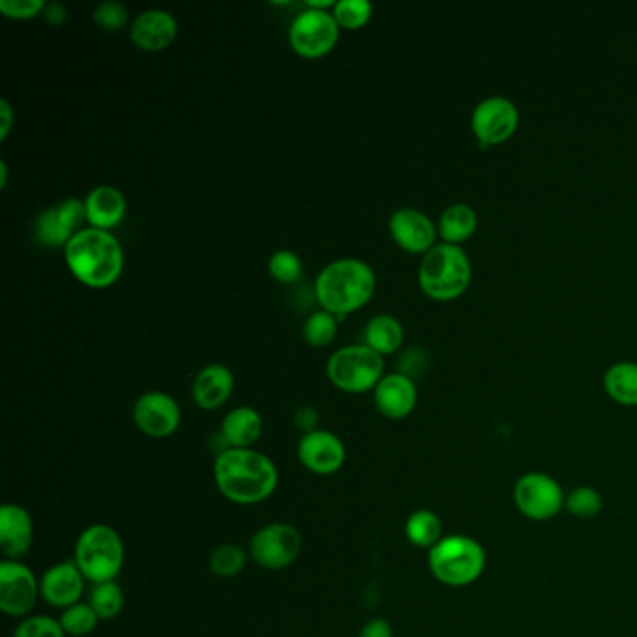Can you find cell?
Masks as SVG:
<instances>
[{"label":"cell","mask_w":637,"mask_h":637,"mask_svg":"<svg viewBox=\"0 0 637 637\" xmlns=\"http://www.w3.org/2000/svg\"><path fill=\"white\" fill-rule=\"evenodd\" d=\"M520 122V112L515 101L505 96L481 99L472 115L475 136L483 147L507 141Z\"/></svg>","instance_id":"4fadbf2b"},{"label":"cell","mask_w":637,"mask_h":637,"mask_svg":"<svg viewBox=\"0 0 637 637\" xmlns=\"http://www.w3.org/2000/svg\"><path fill=\"white\" fill-rule=\"evenodd\" d=\"M34 521L25 507L7 503L0 509V552L8 561H19L31 552Z\"/></svg>","instance_id":"e0dca14e"},{"label":"cell","mask_w":637,"mask_h":637,"mask_svg":"<svg viewBox=\"0 0 637 637\" xmlns=\"http://www.w3.org/2000/svg\"><path fill=\"white\" fill-rule=\"evenodd\" d=\"M477 212L469 204L456 203L443 209L438 228L447 244L460 246L477 230Z\"/></svg>","instance_id":"484cf974"},{"label":"cell","mask_w":637,"mask_h":637,"mask_svg":"<svg viewBox=\"0 0 637 637\" xmlns=\"http://www.w3.org/2000/svg\"><path fill=\"white\" fill-rule=\"evenodd\" d=\"M295 424L298 429L303 430V432H313V430L318 429V411L311 408V406H303L300 410L295 411Z\"/></svg>","instance_id":"f35d334b"},{"label":"cell","mask_w":637,"mask_h":637,"mask_svg":"<svg viewBox=\"0 0 637 637\" xmlns=\"http://www.w3.org/2000/svg\"><path fill=\"white\" fill-rule=\"evenodd\" d=\"M13 637H68L62 628L61 620L50 615H29L19 620Z\"/></svg>","instance_id":"e575fe53"},{"label":"cell","mask_w":637,"mask_h":637,"mask_svg":"<svg viewBox=\"0 0 637 637\" xmlns=\"http://www.w3.org/2000/svg\"><path fill=\"white\" fill-rule=\"evenodd\" d=\"M485 546L467 535H449L429 550V569L447 587H467L485 574Z\"/></svg>","instance_id":"277c9868"},{"label":"cell","mask_w":637,"mask_h":637,"mask_svg":"<svg viewBox=\"0 0 637 637\" xmlns=\"http://www.w3.org/2000/svg\"><path fill=\"white\" fill-rule=\"evenodd\" d=\"M341 25L330 10L306 7L290 23L289 40L292 50L303 56L325 55L335 47Z\"/></svg>","instance_id":"30bf717a"},{"label":"cell","mask_w":637,"mask_h":637,"mask_svg":"<svg viewBox=\"0 0 637 637\" xmlns=\"http://www.w3.org/2000/svg\"><path fill=\"white\" fill-rule=\"evenodd\" d=\"M327 378L344 392H367L384 378V359L367 344H349L335 349L327 367Z\"/></svg>","instance_id":"52a82bcc"},{"label":"cell","mask_w":637,"mask_h":637,"mask_svg":"<svg viewBox=\"0 0 637 637\" xmlns=\"http://www.w3.org/2000/svg\"><path fill=\"white\" fill-rule=\"evenodd\" d=\"M512 499L527 520L548 521L564 510L566 494L552 475L529 472L516 481Z\"/></svg>","instance_id":"9c48e42d"},{"label":"cell","mask_w":637,"mask_h":637,"mask_svg":"<svg viewBox=\"0 0 637 637\" xmlns=\"http://www.w3.org/2000/svg\"><path fill=\"white\" fill-rule=\"evenodd\" d=\"M234 391V375L230 368L219 363L204 367L195 376L191 395L198 408L203 410H217L223 404H227Z\"/></svg>","instance_id":"44dd1931"},{"label":"cell","mask_w":637,"mask_h":637,"mask_svg":"<svg viewBox=\"0 0 637 637\" xmlns=\"http://www.w3.org/2000/svg\"><path fill=\"white\" fill-rule=\"evenodd\" d=\"M376 292V273L359 258H338L322 268L314 294L320 306L332 314H348L367 305Z\"/></svg>","instance_id":"3957f363"},{"label":"cell","mask_w":637,"mask_h":637,"mask_svg":"<svg viewBox=\"0 0 637 637\" xmlns=\"http://www.w3.org/2000/svg\"><path fill=\"white\" fill-rule=\"evenodd\" d=\"M133 421L148 438L165 440L180 429L182 410L169 392L148 391L133 406Z\"/></svg>","instance_id":"5bb4252c"},{"label":"cell","mask_w":637,"mask_h":637,"mask_svg":"<svg viewBox=\"0 0 637 637\" xmlns=\"http://www.w3.org/2000/svg\"><path fill=\"white\" fill-rule=\"evenodd\" d=\"M469 282L472 262L462 247L443 241L424 252L419 266V284L432 300H454L466 292Z\"/></svg>","instance_id":"8992f818"},{"label":"cell","mask_w":637,"mask_h":637,"mask_svg":"<svg viewBox=\"0 0 637 637\" xmlns=\"http://www.w3.org/2000/svg\"><path fill=\"white\" fill-rule=\"evenodd\" d=\"M389 233L406 251L427 252L434 247L435 225L421 209H395L389 217Z\"/></svg>","instance_id":"ac0fdd59"},{"label":"cell","mask_w":637,"mask_h":637,"mask_svg":"<svg viewBox=\"0 0 637 637\" xmlns=\"http://www.w3.org/2000/svg\"><path fill=\"white\" fill-rule=\"evenodd\" d=\"M40 596V577L21 561L0 563V609L8 617L25 619L36 606Z\"/></svg>","instance_id":"8fae6325"},{"label":"cell","mask_w":637,"mask_h":637,"mask_svg":"<svg viewBox=\"0 0 637 637\" xmlns=\"http://www.w3.org/2000/svg\"><path fill=\"white\" fill-rule=\"evenodd\" d=\"M417 392L415 381L402 373H392L381 378L375 387V404L381 415L392 421L406 419L411 411L415 410Z\"/></svg>","instance_id":"ffe728a7"},{"label":"cell","mask_w":637,"mask_h":637,"mask_svg":"<svg viewBox=\"0 0 637 637\" xmlns=\"http://www.w3.org/2000/svg\"><path fill=\"white\" fill-rule=\"evenodd\" d=\"M86 222L90 227L109 230L122 223L128 212V203L122 191L115 185H98L85 198Z\"/></svg>","instance_id":"7402d4cb"},{"label":"cell","mask_w":637,"mask_h":637,"mask_svg":"<svg viewBox=\"0 0 637 637\" xmlns=\"http://www.w3.org/2000/svg\"><path fill=\"white\" fill-rule=\"evenodd\" d=\"M179 34V21L166 10L150 8L137 15L129 29V37L139 50L161 51L169 47Z\"/></svg>","instance_id":"d6986e66"},{"label":"cell","mask_w":637,"mask_h":637,"mask_svg":"<svg viewBox=\"0 0 637 637\" xmlns=\"http://www.w3.org/2000/svg\"><path fill=\"white\" fill-rule=\"evenodd\" d=\"M13 120H15V115H13L12 105L8 99H0V141L7 139L10 129H12Z\"/></svg>","instance_id":"60d3db41"},{"label":"cell","mask_w":637,"mask_h":637,"mask_svg":"<svg viewBox=\"0 0 637 637\" xmlns=\"http://www.w3.org/2000/svg\"><path fill=\"white\" fill-rule=\"evenodd\" d=\"M298 458L306 472L320 477H330L341 472L346 462V447L337 434L316 429L306 432L298 443Z\"/></svg>","instance_id":"9a60e30c"},{"label":"cell","mask_w":637,"mask_h":637,"mask_svg":"<svg viewBox=\"0 0 637 637\" xmlns=\"http://www.w3.org/2000/svg\"><path fill=\"white\" fill-rule=\"evenodd\" d=\"M303 337L306 343L316 348H324L327 344L333 343V338L337 337V318L335 314L320 309L309 314V318L303 324Z\"/></svg>","instance_id":"1f68e13d"},{"label":"cell","mask_w":637,"mask_h":637,"mask_svg":"<svg viewBox=\"0 0 637 637\" xmlns=\"http://www.w3.org/2000/svg\"><path fill=\"white\" fill-rule=\"evenodd\" d=\"M64 257L75 279L90 289H107L122 276L123 249L109 230L80 228L64 247Z\"/></svg>","instance_id":"7a4b0ae2"},{"label":"cell","mask_w":637,"mask_h":637,"mask_svg":"<svg viewBox=\"0 0 637 637\" xmlns=\"http://www.w3.org/2000/svg\"><path fill=\"white\" fill-rule=\"evenodd\" d=\"M404 343V327L392 314H376L365 325V344L380 356L392 354Z\"/></svg>","instance_id":"cb8c5ba5"},{"label":"cell","mask_w":637,"mask_h":637,"mask_svg":"<svg viewBox=\"0 0 637 637\" xmlns=\"http://www.w3.org/2000/svg\"><path fill=\"white\" fill-rule=\"evenodd\" d=\"M604 509V497L593 486H577L566 494L564 510L577 520H593Z\"/></svg>","instance_id":"4dcf8cb0"},{"label":"cell","mask_w":637,"mask_h":637,"mask_svg":"<svg viewBox=\"0 0 637 637\" xmlns=\"http://www.w3.org/2000/svg\"><path fill=\"white\" fill-rule=\"evenodd\" d=\"M357 637H395V630L389 620L375 617L363 625Z\"/></svg>","instance_id":"74e56055"},{"label":"cell","mask_w":637,"mask_h":637,"mask_svg":"<svg viewBox=\"0 0 637 637\" xmlns=\"http://www.w3.org/2000/svg\"><path fill=\"white\" fill-rule=\"evenodd\" d=\"M303 548L300 529L287 521L260 527L249 540V558L266 570H284L294 564Z\"/></svg>","instance_id":"ba28073f"},{"label":"cell","mask_w":637,"mask_h":637,"mask_svg":"<svg viewBox=\"0 0 637 637\" xmlns=\"http://www.w3.org/2000/svg\"><path fill=\"white\" fill-rule=\"evenodd\" d=\"M249 559H251L249 552H246L244 548L227 542V544L217 546L214 552L209 553L208 566L215 576L222 580H233L244 572Z\"/></svg>","instance_id":"83f0119b"},{"label":"cell","mask_w":637,"mask_h":637,"mask_svg":"<svg viewBox=\"0 0 637 637\" xmlns=\"http://www.w3.org/2000/svg\"><path fill=\"white\" fill-rule=\"evenodd\" d=\"M45 0H0V12L7 18L31 19L45 10Z\"/></svg>","instance_id":"8d00e7d4"},{"label":"cell","mask_w":637,"mask_h":637,"mask_svg":"<svg viewBox=\"0 0 637 637\" xmlns=\"http://www.w3.org/2000/svg\"><path fill=\"white\" fill-rule=\"evenodd\" d=\"M43 19L50 25H62L68 19V8L64 7L62 2H47L45 10H43Z\"/></svg>","instance_id":"ab89813d"},{"label":"cell","mask_w":637,"mask_h":637,"mask_svg":"<svg viewBox=\"0 0 637 637\" xmlns=\"http://www.w3.org/2000/svg\"><path fill=\"white\" fill-rule=\"evenodd\" d=\"M128 8L120 0H104L94 10V21L105 31H118L128 23Z\"/></svg>","instance_id":"d590c367"},{"label":"cell","mask_w":637,"mask_h":637,"mask_svg":"<svg viewBox=\"0 0 637 637\" xmlns=\"http://www.w3.org/2000/svg\"><path fill=\"white\" fill-rule=\"evenodd\" d=\"M262 430V415L251 406H239L223 419L222 438L227 449H252Z\"/></svg>","instance_id":"603a6c76"},{"label":"cell","mask_w":637,"mask_h":637,"mask_svg":"<svg viewBox=\"0 0 637 637\" xmlns=\"http://www.w3.org/2000/svg\"><path fill=\"white\" fill-rule=\"evenodd\" d=\"M8 184V165L7 161H0V187L4 190Z\"/></svg>","instance_id":"b9f144b4"},{"label":"cell","mask_w":637,"mask_h":637,"mask_svg":"<svg viewBox=\"0 0 637 637\" xmlns=\"http://www.w3.org/2000/svg\"><path fill=\"white\" fill-rule=\"evenodd\" d=\"M88 604L94 607V612L98 613L99 620L117 619L118 615L122 613L123 604H126L120 583H96L90 591Z\"/></svg>","instance_id":"f1b7e54d"},{"label":"cell","mask_w":637,"mask_h":637,"mask_svg":"<svg viewBox=\"0 0 637 637\" xmlns=\"http://www.w3.org/2000/svg\"><path fill=\"white\" fill-rule=\"evenodd\" d=\"M333 15L344 29H359L373 18V4L368 0H337Z\"/></svg>","instance_id":"d6a6232c"},{"label":"cell","mask_w":637,"mask_h":637,"mask_svg":"<svg viewBox=\"0 0 637 637\" xmlns=\"http://www.w3.org/2000/svg\"><path fill=\"white\" fill-rule=\"evenodd\" d=\"M214 481L225 499L236 505H258L279 486L276 462L257 449H223L215 456Z\"/></svg>","instance_id":"6da1fadb"},{"label":"cell","mask_w":637,"mask_h":637,"mask_svg":"<svg viewBox=\"0 0 637 637\" xmlns=\"http://www.w3.org/2000/svg\"><path fill=\"white\" fill-rule=\"evenodd\" d=\"M58 620L66 636L69 637L90 636L99 625L98 613L94 612V607L88 602H77L75 606L62 609Z\"/></svg>","instance_id":"f546056e"},{"label":"cell","mask_w":637,"mask_h":637,"mask_svg":"<svg viewBox=\"0 0 637 637\" xmlns=\"http://www.w3.org/2000/svg\"><path fill=\"white\" fill-rule=\"evenodd\" d=\"M268 270H270L271 277L276 281L292 284L303 273V262L298 257V252L290 251V249H279V251L271 255Z\"/></svg>","instance_id":"836d02e7"},{"label":"cell","mask_w":637,"mask_h":637,"mask_svg":"<svg viewBox=\"0 0 637 637\" xmlns=\"http://www.w3.org/2000/svg\"><path fill=\"white\" fill-rule=\"evenodd\" d=\"M74 561L86 582H117L126 563V546L117 529L107 523L86 527L75 542Z\"/></svg>","instance_id":"5b68a950"},{"label":"cell","mask_w":637,"mask_h":637,"mask_svg":"<svg viewBox=\"0 0 637 637\" xmlns=\"http://www.w3.org/2000/svg\"><path fill=\"white\" fill-rule=\"evenodd\" d=\"M86 222L85 201L66 198L61 204L43 209L34 223V238L43 247L68 246L69 239L79 233L80 225Z\"/></svg>","instance_id":"7c38bea8"},{"label":"cell","mask_w":637,"mask_h":637,"mask_svg":"<svg viewBox=\"0 0 637 637\" xmlns=\"http://www.w3.org/2000/svg\"><path fill=\"white\" fill-rule=\"evenodd\" d=\"M86 580L74 559L53 564L40 577V596L45 604L56 609H66L80 602Z\"/></svg>","instance_id":"2e32d148"},{"label":"cell","mask_w":637,"mask_h":637,"mask_svg":"<svg viewBox=\"0 0 637 637\" xmlns=\"http://www.w3.org/2000/svg\"><path fill=\"white\" fill-rule=\"evenodd\" d=\"M404 535L419 550H432L443 539V521L434 510H413L404 523Z\"/></svg>","instance_id":"d4e9b609"},{"label":"cell","mask_w":637,"mask_h":637,"mask_svg":"<svg viewBox=\"0 0 637 637\" xmlns=\"http://www.w3.org/2000/svg\"><path fill=\"white\" fill-rule=\"evenodd\" d=\"M604 389L615 402L637 406V363L619 361L607 368Z\"/></svg>","instance_id":"4316f807"}]
</instances>
